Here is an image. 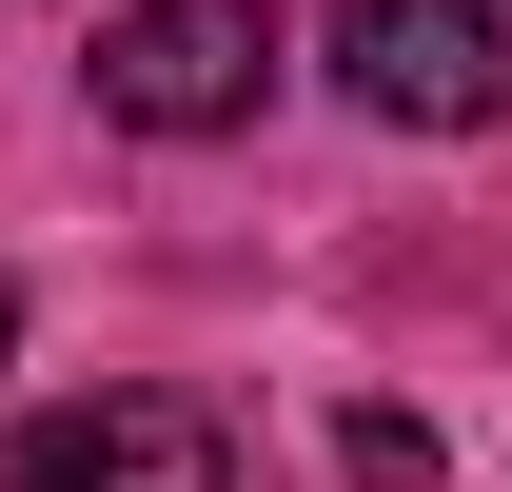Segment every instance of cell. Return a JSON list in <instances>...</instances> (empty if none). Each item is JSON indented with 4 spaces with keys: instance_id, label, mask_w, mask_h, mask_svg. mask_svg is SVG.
Masks as SVG:
<instances>
[{
    "instance_id": "obj_1",
    "label": "cell",
    "mask_w": 512,
    "mask_h": 492,
    "mask_svg": "<svg viewBox=\"0 0 512 492\" xmlns=\"http://www.w3.org/2000/svg\"><path fill=\"white\" fill-rule=\"evenodd\" d=\"M256 99H276V0H119V20H99V119L237 138Z\"/></svg>"
},
{
    "instance_id": "obj_5",
    "label": "cell",
    "mask_w": 512,
    "mask_h": 492,
    "mask_svg": "<svg viewBox=\"0 0 512 492\" xmlns=\"http://www.w3.org/2000/svg\"><path fill=\"white\" fill-rule=\"evenodd\" d=\"M0 355H20V296H0Z\"/></svg>"
},
{
    "instance_id": "obj_2",
    "label": "cell",
    "mask_w": 512,
    "mask_h": 492,
    "mask_svg": "<svg viewBox=\"0 0 512 492\" xmlns=\"http://www.w3.org/2000/svg\"><path fill=\"white\" fill-rule=\"evenodd\" d=\"M335 79L394 138H473L512 119V0H335Z\"/></svg>"
},
{
    "instance_id": "obj_3",
    "label": "cell",
    "mask_w": 512,
    "mask_h": 492,
    "mask_svg": "<svg viewBox=\"0 0 512 492\" xmlns=\"http://www.w3.org/2000/svg\"><path fill=\"white\" fill-rule=\"evenodd\" d=\"M0 492H237V433L197 414V394H79V414L20 433Z\"/></svg>"
},
{
    "instance_id": "obj_4",
    "label": "cell",
    "mask_w": 512,
    "mask_h": 492,
    "mask_svg": "<svg viewBox=\"0 0 512 492\" xmlns=\"http://www.w3.org/2000/svg\"><path fill=\"white\" fill-rule=\"evenodd\" d=\"M335 453H355V492H434V473H453L434 414H335Z\"/></svg>"
}]
</instances>
